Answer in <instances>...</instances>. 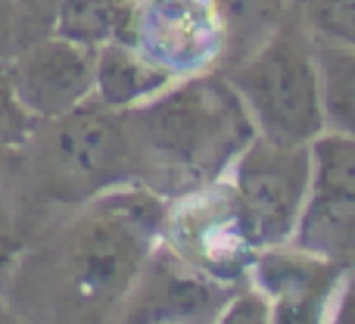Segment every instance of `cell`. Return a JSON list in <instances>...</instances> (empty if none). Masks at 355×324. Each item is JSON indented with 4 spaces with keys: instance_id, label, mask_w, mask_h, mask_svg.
Instances as JSON below:
<instances>
[{
    "instance_id": "1",
    "label": "cell",
    "mask_w": 355,
    "mask_h": 324,
    "mask_svg": "<svg viewBox=\"0 0 355 324\" xmlns=\"http://www.w3.org/2000/svg\"><path fill=\"white\" fill-rule=\"evenodd\" d=\"M125 112L137 184L166 200L221 181L240 150L256 137L243 100L218 69L178 78Z\"/></svg>"
},
{
    "instance_id": "2",
    "label": "cell",
    "mask_w": 355,
    "mask_h": 324,
    "mask_svg": "<svg viewBox=\"0 0 355 324\" xmlns=\"http://www.w3.org/2000/svg\"><path fill=\"white\" fill-rule=\"evenodd\" d=\"M168 200L122 184L87 200L56 250V306L72 318L122 312L162 237Z\"/></svg>"
},
{
    "instance_id": "3",
    "label": "cell",
    "mask_w": 355,
    "mask_h": 324,
    "mask_svg": "<svg viewBox=\"0 0 355 324\" xmlns=\"http://www.w3.org/2000/svg\"><path fill=\"white\" fill-rule=\"evenodd\" d=\"M218 72L240 94L256 135L287 147H306L324 135L318 41L290 6L252 53Z\"/></svg>"
},
{
    "instance_id": "4",
    "label": "cell",
    "mask_w": 355,
    "mask_h": 324,
    "mask_svg": "<svg viewBox=\"0 0 355 324\" xmlns=\"http://www.w3.org/2000/svg\"><path fill=\"white\" fill-rule=\"evenodd\" d=\"M159 244L184 265L227 287L250 281L252 259L262 250L225 178L168 200Z\"/></svg>"
},
{
    "instance_id": "5",
    "label": "cell",
    "mask_w": 355,
    "mask_h": 324,
    "mask_svg": "<svg viewBox=\"0 0 355 324\" xmlns=\"http://www.w3.org/2000/svg\"><path fill=\"white\" fill-rule=\"evenodd\" d=\"M50 122L53 128L44 160L62 200L87 203L103 190L137 184L135 141L125 110H110L97 97H87Z\"/></svg>"
},
{
    "instance_id": "6",
    "label": "cell",
    "mask_w": 355,
    "mask_h": 324,
    "mask_svg": "<svg viewBox=\"0 0 355 324\" xmlns=\"http://www.w3.org/2000/svg\"><path fill=\"white\" fill-rule=\"evenodd\" d=\"M225 181L240 200L259 244H287L300 225L302 206L312 181V144L287 147L256 135L234 165Z\"/></svg>"
},
{
    "instance_id": "7",
    "label": "cell",
    "mask_w": 355,
    "mask_h": 324,
    "mask_svg": "<svg viewBox=\"0 0 355 324\" xmlns=\"http://www.w3.org/2000/svg\"><path fill=\"white\" fill-rule=\"evenodd\" d=\"M225 41L218 0H135L128 44L175 81L218 69Z\"/></svg>"
},
{
    "instance_id": "8",
    "label": "cell",
    "mask_w": 355,
    "mask_h": 324,
    "mask_svg": "<svg viewBox=\"0 0 355 324\" xmlns=\"http://www.w3.org/2000/svg\"><path fill=\"white\" fill-rule=\"evenodd\" d=\"M290 240L355 265V137L324 131L312 141V181Z\"/></svg>"
},
{
    "instance_id": "9",
    "label": "cell",
    "mask_w": 355,
    "mask_h": 324,
    "mask_svg": "<svg viewBox=\"0 0 355 324\" xmlns=\"http://www.w3.org/2000/svg\"><path fill=\"white\" fill-rule=\"evenodd\" d=\"M349 265L293 244L262 246L252 259L250 284L271 306V324H327L334 290Z\"/></svg>"
},
{
    "instance_id": "10",
    "label": "cell",
    "mask_w": 355,
    "mask_h": 324,
    "mask_svg": "<svg viewBox=\"0 0 355 324\" xmlns=\"http://www.w3.org/2000/svg\"><path fill=\"white\" fill-rule=\"evenodd\" d=\"M237 287L218 284L193 271L178 256L156 246L150 262L144 265L135 290L122 306L125 321H172V324H206L218 321L227 300Z\"/></svg>"
},
{
    "instance_id": "11",
    "label": "cell",
    "mask_w": 355,
    "mask_h": 324,
    "mask_svg": "<svg viewBox=\"0 0 355 324\" xmlns=\"http://www.w3.org/2000/svg\"><path fill=\"white\" fill-rule=\"evenodd\" d=\"M97 50L50 35L35 44L12 69L22 103L37 119H60L94 97Z\"/></svg>"
},
{
    "instance_id": "12",
    "label": "cell",
    "mask_w": 355,
    "mask_h": 324,
    "mask_svg": "<svg viewBox=\"0 0 355 324\" xmlns=\"http://www.w3.org/2000/svg\"><path fill=\"white\" fill-rule=\"evenodd\" d=\"M172 75L147 60L137 47L125 41L103 44L97 50V72H94V97L110 110H131L147 103L159 91L172 85Z\"/></svg>"
},
{
    "instance_id": "13",
    "label": "cell",
    "mask_w": 355,
    "mask_h": 324,
    "mask_svg": "<svg viewBox=\"0 0 355 324\" xmlns=\"http://www.w3.org/2000/svg\"><path fill=\"white\" fill-rule=\"evenodd\" d=\"M131 12L135 0H60L53 12V35L91 50L112 41L128 44Z\"/></svg>"
},
{
    "instance_id": "14",
    "label": "cell",
    "mask_w": 355,
    "mask_h": 324,
    "mask_svg": "<svg viewBox=\"0 0 355 324\" xmlns=\"http://www.w3.org/2000/svg\"><path fill=\"white\" fill-rule=\"evenodd\" d=\"M324 131L355 137V47L318 41Z\"/></svg>"
},
{
    "instance_id": "15",
    "label": "cell",
    "mask_w": 355,
    "mask_h": 324,
    "mask_svg": "<svg viewBox=\"0 0 355 324\" xmlns=\"http://www.w3.org/2000/svg\"><path fill=\"white\" fill-rule=\"evenodd\" d=\"M287 6L290 0H218L221 19H225V35H227L225 60H221L218 69L252 53L277 28Z\"/></svg>"
},
{
    "instance_id": "16",
    "label": "cell",
    "mask_w": 355,
    "mask_h": 324,
    "mask_svg": "<svg viewBox=\"0 0 355 324\" xmlns=\"http://www.w3.org/2000/svg\"><path fill=\"white\" fill-rule=\"evenodd\" d=\"M290 10L315 41L355 47V0H290Z\"/></svg>"
},
{
    "instance_id": "17",
    "label": "cell",
    "mask_w": 355,
    "mask_h": 324,
    "mask_svg": "<svg viewBox=\"0 0 355 324\" xmlns=\"http://www.w3.org/2000/svg\"><path fill=\"white\" fill-rule=\"evenodd\" d=\"M35 125H37V116L22 103V97H19L12 69L0 66V144L25 141Z\"/></svg>"
},
{
    "instance_id": "18",
    "label": "cell",
    "mask_w": 355,
    "mask_h": 324,
    "mask_svg": "<svg viewBox=\"0 0 355 324\" xmlns=\"http://www.w3.org/2000/svg\"><path fill=\"white\" fill-rule=\"evenodd\" d=\"M221 324H271V306L250 281L240 284L231 293L225 312H221Z\"/></svg>"
},
{
    "instance_id": "19",
    "label": "cell",
    "mask_w": 355,
    "mask_h": 324,
    "mask_svg": "<svg viewBox=\"0 0 355 324\" xmlns=\"http://www.w3.org/2000/svg\"><path fill=\"white\" fill-rule=\"evenodd\" d=\"M327 324H355V265L343 271L337 290H334L331 309H327Z\"/></svg>"
}]
</instances>
